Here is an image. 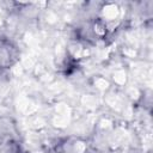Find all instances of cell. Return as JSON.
Segmentation results:
<instances>
[{
    "label": "cell",
    "instance_id": "cell-2",
    "mask_svg": "<svg viewBox=\"0 0 153 153\" xmlns=\"http://www.w3.org/2000/svg\"><path fill=\"white\" fill-rule=\"evenodd\" d=\"M19 59L18 47L7 37H0V74L11 68Z\"/></svg>",
    "mask_w": 153,
    "mask_h": 153
},
{
    "label": "cell",
    "instance_id": "cell-1",
    "mask_svg": "<svg viewBox=\"0 0 153 153\" xmlns=\"http://www.w3.org/2000/svg\"><path fill=\"white\" fill-rule=\"evenodd\" d=\"M19 134L10 118H0V153H19Z\"/></svg>",
    "mask_w": 153,
    "mask_h": 153
},
{
    "label": "cell",
    "instance_id": "cell-3",
    "mask_svg": "<svg viewBox=\"0 0 153 153\" xmlns=\"http://www.w3.org/2000/svg\"><path fill=\"white\" fill-rule=\"evenodd\" d=\"M81 152H82L81 142L72 139H63L57 143H55L50 149V153H81Z\"/></svg>",
    "mask_w": 153,
    "mask_h": 153
}]
</instances>
